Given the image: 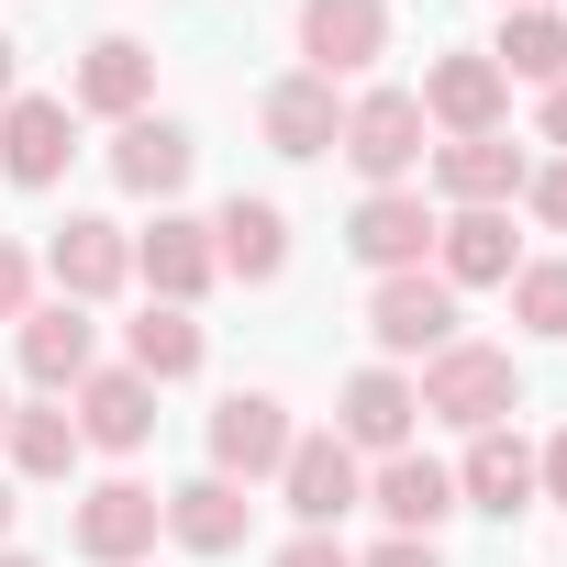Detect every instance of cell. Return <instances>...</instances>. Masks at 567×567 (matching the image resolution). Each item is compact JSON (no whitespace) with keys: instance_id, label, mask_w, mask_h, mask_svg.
Segmentation results:
<instances>
[{"instance_id":"6da1fadb","label":"cell","mask_w":567,"mask_h":567,"mask_svg":"<svg viewBox=\"0 0 567 567\" xmlns=\"http://www.w3.org/2000/svg\"><path fill=\"white\" fill-rule=\"evenodd\" d=\"M412 401L434 412V423H456V434H489V423H512L523 412V368L501 357V346H445V357H423V379H412Z\"/></svg>"},{"instance_id":"7a4b0ae2","label":"cell","mask_w":567,"mask_h":567,"mask_svg":"<svg viewBox=\"0 0 567 567\" xmlns=\"http://www.w3.org/2000/svg\"><path fill=\"white\" fill-rule=\"evenodd\" d=\"M423 101L412 90H368V101H346V134H334V156L368 178V189H401L412 167H423Z\"/></svg>"},{"instance_id":"3957f363","label":"cell","mask_w":567,"mask_h":567,"mask_svg":"<svg viewBox=\"0 0 567 567\" xmlns=\"http://www.w3.org/2000/svg\"><path fill=\"white\" fill-rule=\"evenodd\" d=\"M368 334H379V368L445 357V346H456V290H445L434 267H401V278H379V290H368Z\"/></svg>"},{"instance_id":"277c9868","label":"cell","mask_w":567,"mask_h":567,"mask_svg":"<svg viewBox=\"0 0 567 567\" xmlns=\"http://www.w3.org/2000/svg\"><path fill=\"white\" fill-rule=\"evenodd\" d=\"M278 501H290L301 534H334L357 501H368V467L346 434H290V456H278Z\"/></svg>"},{"instance_id":"5b68a950","label":"cell","mask_w":567,"mask_h":567,"mask_svg":"<svg viewBox=\"0 0 567 567\" xmlns=\"http://www.w3.org/2000/svg\"><path fill=\"white\" fill-rule=\"evenodd\" d=\"M156 534H167V489H145V478H101V489L79 501V523H68V545H79L90 567H134Z\"/></svg>"},{"instance_id":"8992f818","label":"cell","mask_w":567,"mask_h":567,"mask_svg":"<svg viewBox=\"0 0 567 567\" xmlns=\"http://www.w3.org/2000/svg\"><path fill=\"white\" fill-rule=\"evenodd\" d=\"M45 278H56V301H112L123 278H134V234L123 223H101V212H68L56 234H45Z\"/></svg>"},{"instance_id":"52a82bcc","label":"cell","mask_w":567,"mask_h":567,"mask_svg":"<svg viewBox=\"0 0 567 567\" xmlns=\"http://www.w3.org/2000/svg\"><path fill=\"white\" fill-rule=\"evenodd\" d=\"M423 123H445V134H501V112H512V79L489 68V45H456V56H434L423 68Z\"/></svg>"},{"instance_id":"ba28073f","label":"cell","mask_w":567,"mask_h":567,"mask_svg":"<svg viewBox=\"0 0 567 567\" xmlns=\"http://www.w3.org/2000/svg\"><path fill=\"white\" fill-rule=\"evenodd\" d=\"M68 156H79L68 101H45V90H12V101H0V178H12V189H56Z\"/></svg>"},{"instance_id":"9c48e42d","label":"cell","mask_w":567,"mask_h":567,"mask_svg":"<svg viewBox=\"0 0 567 567\" xmlns=\"http://www.w3.org/2000/svg\"><path fill=\"white\" fill-rule=\"evenodd\" d=\"M523 178H534V156L512 134H445L434 145V189L456 212H501V200H523Z\"/></svg>"},{"instance_id":"30bf717a","label":"cell","mask_w":567,"mask_h":567,"mask_svg":"<svg viewBox=\"0 0 567 567\" xmlns=\"http://www.w3.org/2000/svg\"><path fill=\"white\" fill-rule=\"evenodd\" d=\"M434 200L423 189H368L357 200V223H346V245H357V267H379V278H401V267H423L434 256Z\"/></svg>"},{"instance_id":"8fae6325","label":"cell","mask_w":567,"mask_h":567,"mask_svg":"<svg viewBox=\"0 0 567 567\" xmlns=\"http://www.w3.org/2000/svg\"><path fill=\"white\" fill-rule=\"evenodd\" d=\"M301 56L312 79H357L390 56V0H301Z\"/></svg>"},{"instance_id":"7c38bea8","label":"cell","mask_w":567,"mask_h":567,"mask_svg":"<svg viewBox=\"0 0 567 567\" xmlns=\"http://www.w3.org/2000/svg\"><path fill=\"white\" fill-rule=\"evenodd\" d=\"M278 456H290V412H278L267 390H234L212 412V478L256 489V478H278Z\"/></svg>"},{"instance_id":"4fadbf2b","label":"cell","mask_w":567,"mask_h":567,"mask_svg":"<svg viewBox=\"0 0 567 567\" xmlns=\"http://www.w3.org/2000/svg\"><path fill=\"white\" fill-rule=\"evenodd\" d=\"M412 423H423V401H412V379H401V368H357V379L334 390V434H346L357 456H401V445H412Z\"/></svg>"},{"instance_id":"5bb4252c","label":"cell","mask_w":567,"mask_h":567,"mask_svg":"<svg viewBox=\"0 0 567 567\" xmlns=\"http://www.w3.org/2000/svg\"><path fill=\"white\" fill-rule=\"evenodd\" d=\"M134 278H145L156 301H178V312H189V301L212 290V278H223V267H212V223H189V212H156V223L134 234Z\"/></svg>"},{"instance_id":"9a60e30c","label":"cell","mask_w":567,"mask_h":567,"mask_svg":"<svg viewBox=\"0 0 567 567\" xmlns=\"http://www.w3.org/2000/svg\"><path fill=\"white\" fill-rule=\"evenodd\" d=\"M189 123H167V112H134V123H112V178L134 189V200H178L189 189Z\"/></svg>"},{"instance_id":"2e32d148","label":"cell","mask_w":567,"mask_h":567,"mask_svg":"<svg viewBox=\"0 0 567 567\" xmlns=\"http://www.w3.org/2000/svg\"><path fill=\"white\" fill-rule=\"evenodd\" d=\"M68 401H79V412H68V423H79V445H101V456H134V445L156 434V390H145L134 368H90Z\"/></svg>"},{"instance_id":"e0dca14e","label":"cell","mask_w":567,"mask_h":567,"mask_svg":"<svg viewBox=\"0 0 567 567\" xmlns=\"http://www.w3.org/2000/svg\"><path fill=\"white\" fill-rule=\"evenodd\" d=\"M368 512H379L390 534H434V523H445V512H467V501H456V467H434L423 445H401V456H379Z\"/></svg>"},{"instance_id":"ac0fdd59","label":"cell","mask_w":567,"mask_h":567,"mask_svg":"<svg viewBox=\"0 0 567 567\" xmlns=\"http://www.w3.org/2000/svg\"><path fill=\"white\" fill-rule=\"evenodd\" d=\"M212 267H223V278H245V290H267V278L290 267V212L234 189V200L212 212Z\"/></svg>"},{"instance_id":"d6986e66","label":"cell","mask_w":567,"mask_h":567,"mask_svg":"<svg viewBox=\"0 0 567 567\" xmlns=\"http://www.w3.org/2000/svg\"><path fill=\"white\" fill-rule=\"evenodd\" d=\"M512 212H445L434 223V278L445 290H512Z\"/></svg>"},{"instance_id":"ffe728a7","label":"cell","mask_w":567,"mask_h":567,"mask_svg":"<svg viewBox=\"0 0 567 567\" xmlns=\"http://www.w3.org/2000/svg\"><path fill=\"white\" fill-rule=\"evenodd\" d=\"M90 357H101V334H90L79 301H34V312H23V379H34L45 401H68V390L90 379Z\"/></svg>"},{"instance_id":"44dd1931","label":"cell","mask_w":567,"mask_h":567,"mask_svg":"<svg viewBox=\"0 0 567 567\" xmlns=\"http://www.w3.org/2000/svg\"><path fill=\"white\" fill-rule=\"evenodd\" d=\"M68 101H79V112H112V123H134V112L156 101V45H134V34H101V45L79 56Z\"/></svg>"},{"instance_id":"7402d4cb","label":"cell","mask_w":567,"mask_h":567,"mask_svg":"<svg viewBox=\"0 0 567 567\" xmlns=\"http://www.w3.org/2000/svg\"><path fill=\"white\" fill-rule=\"evenodd\" d=\"M456 501H467V512H501V523H512V512L534 501V445H523L512 423L467 434V456H456Z\"/></svg>"},{"instance_id":"603a6c76","label":"cell","mask_w":567,"mask_h":567,"mask_svg":"<svg viewBox=\"0 0 567 567\" xmlns=\"http://www.w3.org/2000/svg\"><path fill=\"white\" fill-rule=\"evenodd\" d=\"M256 123H267V145L278 156H334V134H346V101H334V79H278L267 101H256Z\"/></svg>"},{"instance_id":"cb8c5ba5","label":"cell","mask_w":567,"mask_h":567,"mask_svg":"<svg viewBox=\"0 0 567 567\" xmlns=\"http://www.w3.org/2000/svg\"><path fill=\"white\" fill-rule=\"evenodd\" d=\"M245 512H256V501H245L234 478H212V467L167 489V534H178L189 556H234V545H245Z\"/></svg>"},{"instance_id":"d4e9b609","label":"cell","mask_w":567,"mask_h":567,"mask_svg":"<svg viewBox=\"0 0 567 567\" xmlns=\"http://www.w3.org/2000/svg\"><path fill=\"white\" fill-rule=\"evenodd\" d=\"M212 346H200V312H178V301H145V323H123V368L145 379V390H167V379H189Z\"/></svg>"},{"instance_id":"484cf974","label":"cell","mask_w":567,"mask_h":567,"mask_svg":"<svg viewBox=\"0 0 567 567\" xmlns=\"http://www.w3.org/2000/svg\"><path fill=\"white\" fill-rule=\"evenodd\" d=\"M0 445H12V478H68V467H79V423H68V401H23L12 423H0Z\"/></svg>"},{"instance_id":"4316f807","label":"cell","mask_w":567,"mask_h":567,"mask_svg":"<svg viewBox=\"0 0 567 567\" xmlns=\"http://www.w3.org/2000/svg\"><path fill=\"white\" fill-rule=\"evenodd\" d=\"M489 68H501V79H534V90H556V79H567V12H501V45H489Z\"/></svg>"},{"instance_id":"83f0119b","label":"cell","mask_w":567,"mask_h":567,"mask_svg":"<svg viewBox=\"0 0 567 567\" xmlns=\"http://www.w3.org/2000/svg\"><path fill=\"white\" fill-rule=\"evenodd\" d=\"M512 323L523 334H567V256H523L512 267Z\"/></svg>"},{"instance_id":"f1b7e54d","label":"cell","mask_w":567,"mask_h":567,"mask_svg":"<svg viewBox=\"0 0 567 567\" xmlns=\"http://www.w3.org/2000/svg\"><path fill=\"white\" fill-rule=\"evenodd\" d=\"M523 212H534V223H545V234H567V156H556V167H534V178H523Z\"/></svg>"},{"instance_id":"f546056e","label":"cell","mask_w":567,"mask_h":567,"mask_svg":"<svg viewBox=\"0 0 567 567\" xmlns=\"http://www.w3.org/2000/svg\"><path fill=\"white\" fill-rule=\"evenodd\" d=\"M23 312H34V256L0 245V323H23Z\"/></svg>"},{"instance_id":"4dcf8cb0","label":"cell","mask_w":567,"mask_h":567,"mask_svg":"<svg viewBox=\"0 0 567 567\" xmlns=\"http://www.w3.org/2000/svg\"><path fill=\"white\" fill-rule=\"evenodd\" d=\"M267 567H357V556H346V545H334V534H290V545H278V556H267Z\"/></svg>"},{"instance_id":"1f68e13d","label":"cell","mask_w":567,"mask_h":567,"mask_svg":"<svg viewBox=\"0 0 567 567\" xmlns=\"http://www.w3.org/2000/svg\"><path fill=\"white\" fill-rule=\"evenodd\" d=\"M357 567H445V556H434V534H390V545H368Z\"/></svg>"},{"instance_id":"d6a6232c","label":"cell","mask_w":567,"mask_h":567,"mask_svg":"<svg viewBox=\"0 0 567 567\" xmlns=\"http://www.w3.org/2000/svg\"><path fill=\"white\" fill-rule=\"evenodd\" d=\"M534 489H545V501H567V434H556V445L534 456Z\"/></svg>"},{"instance_id":"836d02e7","label":"cell","mask_w":567,"mask_h":567,"mask_svg":"<svg viewBox=\"0 0 567 567\" xmlns=\"http://www.w3.org/2000/svg\"><path fill=\"white\" fill-rule=\"evenodd\" d=\"M545 145H567V79L545 90Z\"/></svg>"},{"instance_id":"e575fe53","label":"cell","mask_w":567,"mask_h":567,"mask_svg":"<svg viewBox=\"0 0 567 567\" xmlns=\"http://www.w3.org/2000/svg\"><path fill=\"white\" fill-rule=\"evenodd\" d=\"M12 56H23V45H12V34H0V101H12Z\"/></svg>"},{"instance_id":"d590c367","label":"cell","mask_w":567,"mask_h":567,"mask_svg":"<svg viewBox=\"0 0 567 567\" xmlns=\"http://www.w3.org/2000/svg\"><path fill=\"white\" fill-rule=\"evenodd\" d=\"M12 512H23V501H12V478H0V534H12Z\"/></svg>"},{"instance_id":"8d00e7d4","label":"cell","mask_w":567,"mask_h":567,"mask_svg":"<svg viewBox=\"0 0 567 567\" xmlns=\"http://www.w3.org/2000/svg\"><path fill=\"white\" fill-rule=\"evenodd\" d=\"M501 12H556V0H501Z\"/></svg>"},{"instance_id":"74e56055","label":"cell","mask_w":567,"mask_h":567,"mask_svg":"<svg viewBox=\"0 0 567 567\" xmlns=\"http://www.w3.org/2000/svg\"><path fill=\"white\" fill-rule=\"evenodd\" d=\"M0 423H12V390H0Z\"/></svg>"},{"instance_id":"f35d334b","label":"cell","mask_w":567,"mask_h":567,"mask_svg":"<svg viewBox=\"0 0 567 567\" xmlns=\"http://www.w3.org/2000/svg\"><path fill=\"white\" fill-rule=\"evenodd\" d=\"M0 567H34V556H0Z\"/></svg>"}]
</instances>
